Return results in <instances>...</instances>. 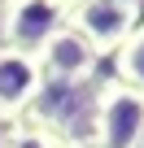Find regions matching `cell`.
<instances>
[{"label": "cell", "mask_w": 144, "mask_h": 148, "mask_svg": "<svg viewBox=\"0 0 144 148\" xmlns=\"http://www.w3.org/2000/svg\"><path fill=\"white\" fill-rule=\"evenodd\" d=\"M114 83H127L144 92V22L127 35V44L114 52Z\"/></svg>", "instance_id": "6"}, {"label": "cell", "mask_w": 144, "mask_h": 148, "mask_svg": "<svg viewBox=\"0 0 144 148\" xmlns=\"http://www.w3.org/2000/svg\"><path fill=\"white\" fill-rule=\"evenodd\" d=\"M0 48H5V0H0Z\"/></svg>", "instance_id": "9"}, {"label": "cell", "mask_w": 144, "mask_h": 148, "mask_svg": "<svg viewBox=\"0 0 144 148\" xmlns=\"http://www.w3.org/2000/svg\"><path fill=\"white\" fill-rule=\"evenodd\" d=\"M127 5H144V0H127Z\"/></svg>", "instance_id": "10"}, {"label": "cell", "mask_w": 144, "mask_h": 148, "mask_svg": "<svg viewBox=\"0 0 144 148\" xmlns=\"http://www.w3.org/2000/svg\"><path fill=\"white\" fill-rule=\"evenodd\" d=\"M65 0H5V48L35 57L48 44V35L65 26Z\"/></svg>", "instance_id": "3"}, {"label": "cell", "mask_w": 144, "mask_h": 148, "mask_svg": "<svg viewBox=\"0 0 144 148\" xmlns=\"http://www.w3.org/2000/svg\"><path fill=\"white\" fill-rule=\"evenodd\" d=\"M96 61L101 57L70 31V26L52 31L48 44L35 52V65H39V79L44 83H92L96 79Z\"/></svg>", "instance_id": "4"}, {"label": "cell", "mask_w": 144, "mask_h": 148, "mask_svg": "<svg viewBox=\"0 0 144 148\" xmlns=\"http://www.w3.org/2000/svg\"><path fill=\"white\" fill-rule=\"evenodd\" d=\"M39 87L44 79H39L35 57L18 48H0V122H22Z\"/></svg>", "instance_id": "5"}, {"label": "cell", "mask_w": 144, "mask_h": 148, "mask_svg": "<svg viewBox=\"0 0 144 148\" xmlns=\"http://www.w3.org/2000/svg\"><path fill=\"white\" fill-rule=\"evenodd\" d=\"M9 131H13L9 122H0V148H9Z\"/></svg>", "instance_id": "8"}, {"label": "cell", "mask_w": 144, "mask_h": 148, "mask_svg": "<svg viewBox=\"0 0 144 148\" xmlns=\"http://www.w3.org/2000/svg\"><path fill=\"white\" fill-rule=\"evenodd\" d=\"M144 135V92L127 83L96 87V139L92 148H135Z\"/></svg>", "instance_id": "2"}, {"label": "cell", "mask_w": 144, "mask_h": 148, "mask_svg": "<svg viewBox=\"0 0 144 148\" xmlns=\"http://www.w3.org/2000/svg\"><path fill=\"white\" fill-rule=\"evenodd\" d=\"M135 148H144V135H140V144H135Z\"/></svg>", "instance_id": "11"}, {"label": "cell", "mask_w": 144, "mask_h": 148, "mask_svg": "<svg viewBox=\"0 0 144 148\" xmlns=\"http://www.w3.org/2000/svg\"><path fill=\"white\" fill-rule=\"evenodd\" d=\"M65 5H79V0H65Z\"/></svg>", "instance_id": "12"}, {"label": "cell", "mask_w": 144, "mask_h": 148, "mask_svg": "<svg viewBox=\"0 0 144 148\" xmlns=\"http://www.w3.org/2000/svg\"><path fill=\"white\" fill-rule=\"evenodd\" d=\"M140 22H144V5H127V0H79L65 13V26L96 57H114Z\"/></svg>", "instance_id": "1"}, {"label": "cell", "mask_w": 144, "mask_h": 148, "mask_svg": "<svg viewBox=\"0 0 144 148\" xmlns=\"http://www.w3.org/2000/svg\"><path fill=\"white\" fill-rule=\"evenodd\" d=\"M9 148H57V144H52V135H44L39 126L18 122V126L9 131Z\"/></svg>", "instance_id": "7"}]
</instances>
